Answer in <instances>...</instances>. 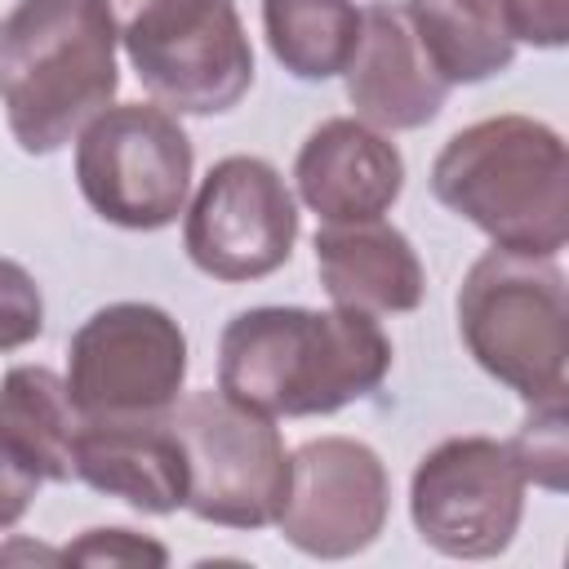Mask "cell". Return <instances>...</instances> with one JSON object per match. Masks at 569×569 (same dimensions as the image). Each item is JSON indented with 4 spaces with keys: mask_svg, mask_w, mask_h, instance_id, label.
<instances>
[{
    "mask_svg": "<svg viewBox=\"0 0 569 569\" xmlns=\"http://www.w3.org/2000/svg\"><path fill=\"white\" fill-rule=\"evenodd\" d=\"M391 369L378 316L333 307H249L218 338V391L267 413L311 418L369 396Z\"/></svg>",
    "mask_w": 569,
    "mask_h": 569,
    "instance_id": "cell-1",
    "label": "cell"
},
{
    "mask_svg": "<svg viewBox=\"0 0 569 569\" xmlns=\"http://www.w3.org/2000/svg\"><path fill=\"white\" fill-rule=\"evenodd\" d=\"M116 89V27L102 0H18L0 18V107L22 151H58Z\"/></svg>",
    "mask_w": 569,
    "mask_h": 569,
    "instance_id": "cell-2",
    "label": "cell"
},
{
    "mask_svg": "<svg viewBox=\"0 0 569 569\" xmlns=\"http://www.w3.org/2000/svg\"><path fill=\"white\" fill-rule=\"evenodd\" d=\"M431 191L493 249L556 258L569 240V156L560 133L533 116L458 129L431 164Z\"/></svg>",
    "mask_w": 569,
    "mask_h": 569,
    "instance_id": "cell-3",
    "label": "cell"
},
{
    "mask_svg": "<svg viewBox=\"0 0 569 569\" xmlns=\"http://www.w3.org/2000/svg\"><path fill=\"white\" fill-rule=\"evenodd\" d=\"M458 333L471 360L525 405L565 396L569 293L551 258L489 249L458 289Z\"/></svg>",
    "mask_w": 569,
    "mask_h": 569,
    "instance_id": "cell-4",
    "label": "cell"
},
{
    "mask_svg": "<svg viewBox=\"0 0 569 569\" xmlns=\"http://www.w3.org/2000/svg\"><path fill=\"white\" fill-rule=\"evenodd\" d=\"M147 93L178 116L231 111L253 84V49L231 0H102Z\"/></svg>",
    "mask_w": 569,
    "mask_h": 569,
    "instance_id": "cell-5",
    "label": "cell"
},
{
    "mask_svg": "<svg viewBox=\"0 0 569 569\" xmlns=\"http://www.w3.org/2000/svg\"><path fill=\"white\" fill-rule=\"evenodd\" d=\"M187 453V511L227 525H276L289 489V453L276 422L227 391H196L164 413Z\"/></svg>",
    "mask_w": 569,
    "mask_h": 569,
    "instance_id": "cell-6",
    "label": "cell"
},
{
    "mask_svg": "<svg viewBox=\"0 0 569 569\" xmlns=\"http://www.w3.org/2000/svg\"><path fill=\"white\" fill-rule=\"evenodd\" d=\"M191 138L160 102L102 107L76 138V182L89 209L124 231H160L187 209Z\"/></svg>",
    "mask_w": 569,
    "mask_h": 569,
    "instance_id": "cell-7",
    "label": "cell"
},
{
    "mask_svg": "<svg viewBox=\"0 0 569 569\" xmlns=\"http://www.w3.org/2000/svg\"><path fill=\"white\" fill-rule=\"evenodd\" d=\"M529 480L507 440L453 436L422 453L409 480V516L427 547L458 560H485L511 547Z\"/></svg>",
    "mask_w": 569,
    "mask_h": 569,
    "instance_id": "cell-8",
    "label": "cell"
},
{
    "mask_svg": "<svg viewBox=\"0 0 569 569\" xmlns=\"http://www.w3.org/2000/svg\"><path fill=\"white\" fill-rule=\"evenodd\" d=\"M187 378V338L151 302L93 311L67 347V391L84 418L169 413Z\"/></svg>",
    "mask_w": 569,
    "mask_h": 569,
    "instance_id": "cell-9",
    "label": "cell"
},
{
    "mask_svg": "<svg viewBox=\"0 0 569 569\" xmlns=\"http://www.w3.org/2000/svg\"><path fill=\"white\" fill-rule=\"evenodd\" d=\"M187 258L213 280H258L289 262L298 204L284 178L258 156L218 160L187 209Z\"/></svg>",
    "mask_w": 569,
    "mask_h": 569,
    "instance_id": "cell-10",
    "label": "cell"
},
{
    "mask_svg": "<svg viewBox=\"0 0 569 569\" xmlns=\"http://www.w3.org/2000/svg\"><path fill=\"white\" fill-rule=\"evenodd\" d=\"M387 507L391 485L382 458L360 440L320 436L289 453V489L276 525L298 551L342 560L382 533Z\"/></svg>",
    "mask_w": 569,
    "mask_h": 569,
    "instance_id": "cell-11",
    "label": "cell"
},
{
    "mask_svg": "<svg viewBox=\"0 0 569 569\" xmlns=\"http://www.w3.org/2000/svg\"><path fill=\"white\" fill-rule=\"evenodd\" d=\"M342 76L356 120L382 133L422 129L449 98V84L427 62L405 9L391 0H373L360 9V44Z\"/></svg>",
    "mask_w": 569,
    "mask_h": 569,
    "instance_id": "cell-12",
    "label": "cell"
},
{
    "mask_svg": "<svg viewBox=\"0 0 569 569\" xmlns=\"http://www.w3.org/2000/svg\"><path fill=\"white\" fill-rule=\"evenodd\" d=\"M76 476L151 516L187 507V453L164 413L84 418L76 436Z\"/></svg>",
    "mask_w": 569,
    "mask_h": 569,
    "instance_id": "cell-13",
    "label": "cell"
},
{
    "mask_svg": "<svg viewBox=\"0 0 569 569\" xmlns=\"http://www.w3.org/2000/svg\"><path fill=\"white\" fill-rule=\"evenodd\" d=\"M293 182L302 204L325 222H360L382 218L400 200L405 160L382 129L338 116L311 129L293 160Z\"/></svg>",
    "mask_w": 569,
    "mask_h": 569,
    "instance_id": "cell-14",
    "label": "cell"
},
{
    "mask_svg": "<svg viewBox=\"0 0 569 569\" xmlns=\"http://www.w3.org/2000/svg\"><path fill=\"white\" fill-rule=\"evenodd\" d=\"M316 267L333 307H351L365 316L413 311L427 289L413 244L382 218L325 222L316 231Z\"/></svg>",
    "mask_w": 569,
    "mask_h": 569,
    "instance_id": "cell-15",
    "label": "cell"
},
{
    "mask_svg": "<svg viewBox=\"0 0 569 569\" xmlns=\"http://www.w3.org/2000/svg\"><path fill=\"white\" fill-rule=\"evenodd\" d=\"M84 413L76 409L67 378L44 365H18L0 382V440L40 476H76V436Z\"/></svg>",
    "mask_w": 569,
    "mask_h": 569,
    "instance_id": "cell-16",
    "label": "cell"
},
{
    "mask_svg": "<svg viewBox=\"0 0 569 569\" xmlns=\"http://www.w3.org/2000/svg\"><path fill=\"white\" fill-rule=\"evenodd\" d=\"M400 9L445 84H480L516 58L498 0H405Z\"/></svg>",
    "mask_w": 569,
    "mask_h": 569,
    "instance_id": "cell-17",
    "label": "cell"
},
{
    "mask_svg": "<svg viewBox=\"0 0 569 569\" xmlns=\"http://www.w3.org/2000/svg\"><path fill=\"white\" fill-rule=\"evenodd\" d=\"M262 31L284 71L298 80L342 76L360 44L356 0H262Z\"/></svg>",
    "mask_w": 569,
    "mask_h": 569,
    "instance_id": "cell-18",
    "label": "cell"
},
{
    "mask_svg": "<svg viewBox=\"0 0 569 569\" xmlns=\"http://www.w3.org/2000/svg\"><path fill=\"white\" fill-rule=\"evenodd\" d=\"M520 476L547 493L565 489V467H569V440H565V396L529 400V413L520 431L507 440Z\"/></svg>",
    "mask_w": 569,
    "mask_h": 569,
    "instance_id": "cell-19",
    "label": "cell"
},
{
    "mask_svg": "<svg viewBox=\"0 0 569 569\" xmlns=\"http://www.w3.org/2000/svg\"><path fill=\"white\" fill-rule=\"evenodd\" d=\"M44 329V298L31 271L13 258H0V351L36 342Z\"/></svg>",
    "mask_w": 569,
    "mask_h": 569,
    "instance_id": "cell-20",
    "label": "cell"
},
{
    "mask_svg": "<svg viewBox=\"0 0 569 569\" xmlns=\"http://www.w3.org/2000/svg\"><path fill=\"white\" fill-rule=\"evenodd\" d=\"M62 560L76 565H164L169 551L133 529H89L62 547Z\"/></svg>",
    "mask_w": 569,
    "mask_h": 569,
    "instance_id": "cell-21",
    "label": "cell"
},
{
    "mask_svg": "<svg viewBox=\"0 0 569 569\" xmlns=\"http://www.w3.org/2000/svg\"><path fill=\"white\" fill-rule=\"evenodd\" d=\"M511 40L556 49L569 36V0H498Z\"/></svg>",
    "mask_w": 569,
    "mask_h": 569,
    "instance_id": "cell-22",
    "label": "cell"
},
{
    "mask_svg": "<svg viewBox=\"0 0 569 569\" xmlns=\"http://www.w3.org/2000/svg\"><path fill=\"white\" fill-rule=\"evenodd\" d=\"M36 489H40V476L0 440V529L18 525L27 516Z\"/></svg>",
    "mask_w": 569,
    "mask_h": 569,
    "instance_id": "cell-23",
    "label": "cell"
},
{
    "mask_svg": "<svg viewBox=\"0 0 569 569\" xmlns=\"http://www.w3.org/2000/svg\"><path fill=\"white\" fill-rule=\"evenodd\" d=\"M9 560H44V565H58L62 551H49V547H36V542H9V547H0V565H9Z\"/></svg>",
    "mask_w": 569,
    "mask_h": 569,
    "instance_id": "cell-24",
    "label": "cell"
}]
</instances>
